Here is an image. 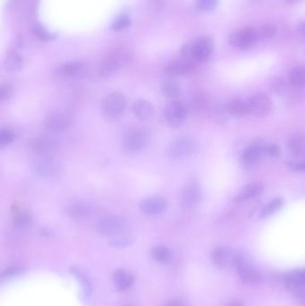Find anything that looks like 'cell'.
I'll return each instance as SVG.
<instances>
[{
    "mask_svg": "<svg viewBox=\"0 0 305 306\" xmlns=\"http://www.w3.org/2000/svg\"><path fill=\"white\" fill-rule=\"evenodd\" d=\"M264 152L268 153L269 155L276 157V156L279 155L280 151H279V148L277 145L271 144V145H264Z\"/></svg>",
    "mask_w": 305,
    "mask_h": 306,
    "instance_id": "cell-42",
    "label": "cell"
},
{
    "mask_svg": "<svg viewBox=\"0 0 305 306\" xmlns=\"http://www.w3.org/2000/svg\"><path fill=\"white\" fill-rule=\"evenodd\" d=\"M130 60V54L123 48L116 49L106 57L100 65V74L103 77H110L123 68Z\"/></svg>",
    "mask_w": 305,
    "mask_h": 306,
    "instance_id": "cell-1",
    "label": "cell"
},
{
    "mask_svg": "<svg viewBox=\"0 0 305 306\" xmlns=\"http://www.w3.org/2000/svg\"><path fill=\"white\" fill-rule=\"evenodd\" d=\"M194 64L188 60H177L173 61L165 69L166 73L169 75H183L193 71Z\"/></svg>",
    "mask_w": 305,
    "mask_h": 306,
    "instance_id": "cell-21",
    "label": "cell"
},
{
    "mask_svg": "<svg viewBox=\"0 0 305 306\" xmlns=\"http://www.w3.org/2000/svg\"><path fill=\"white\" fill-rule=\"evenodd\" d=\"M298 29H299V31H300L302 33H305V22L301 23Z\"/></svg>",
    "mask_w": 305,
    "mask_h": 306,
    "instance_id": "cell-45",
    "label": "cell"
},
{
    "mask_svg": "<svg viewBox=\"0 0 305 306\" xmlns=\"http://www.w3.org/2000/svg\"><path fill=\"white\" fill-rule=\"evenodd\" d=\"M197 150L196 142L191 138L178 137L170 142L166 150L169 160H183L191 158Z\"/></svg>",
    "mask_w": 305,
    "mask_h": 306,
    "instance_id": "cell-2",
    "label": "cell"
},
{
    "mask_svg": "<svg viewBox=\"0 0 305 306\" xmlns=\"http://www.w3.org/2000/svg\"><path fill=\"white\" fill-rule=\"evenodd\" d=\"M115 287L119 291H125L131 288L134 282V277L128 270L119 269L113 275Z\"/></svg>",
    "mask_w": 305,
    "mask_h": 306,
    "instance_id": "cell-19",
    "label": "cell"
},
{
    "mask_svg": "<svg viewBox=\"0 0 305 306\" xmlns=\"http://www.w3.org/2000/svg\"><path fill=\"white\" fill-rule=\"evenodd\" d=\"M282 205L283 200L280 197H277L273 200H271L264 206V208L260 211V219H265V218H268L269 216H271L276 211H278L282 207Z\"/></svg>",
    "mask_w": 305,
    "mask_h": 306,
    "instance_id": "cell-34",
    "label": "cell"
},
{
    "mask_svg": "<svg viewBox=\"0 0 305 306\" xmlns=\"http://www.w3.org/2000/svg\"><path fill=\"white\" fill-rule=\"evenodd\" d=\"M126 107V98L121 92H112L101 102L102 113L108 119H116L122 114Z\"/></svg>",
    "mask_w": 305,
    "mask_h": 306,
    "instance_id": "cell-4",
    "label": "cell"
},
{
    "mask_svg": "<svg viewBox=\"0 0 305 306\" xmlns=\"http://www.w3.org/2000/svg\"><path fill=\"white\" fill-rule=\"evenodd\" d=\"M32 218L30 212L25 210L15 211L13 217V225L14 228L20 231H25L32 227Z\"/></svg>",
    "mask_w": 305,
    "mask_h": 306,
    "instance_id": "cell-24",
    "label": "cell"
},
{
    "mask_svg": "<svg viewBox=\"0 0 305 306\" xmlns=\"http://www.w3.org/2000/svg\"><path fill=\"white\" fill-rule=\"evenodd\" d=\"M163 306H185V304L181 299L175 298V299H171L169 301L166 302Z\"/></svg>",
    "mask_w": 305,
    "mask_h": 306,
    "instance_id": "cell-43",
    "label": "cell"
},
{
    "mask_svg": "<svg viewBox=\"0 0 305 306\" xmlns=\"http://www.w3.org/2000/svg\"><path fill=\"white\" fill-rule=\"evenodd\" d=\"M288 150L293 155L298 158L305 157V134L296 133L289 138L287 142Z\"/></svg>",
    "mask_w": 305,
    "mask_h": 306,
    "instance_id": "cell-22",
    "label": "cell"
},
{
    "mask_svg": "<svg viewBox=\"0 0 305 306\" xmlns=\"http://www.w3.org/2000/svg\"><path fill=\"white\" fill-rule=\"evenodd\" d=\"M263 185L258 182H252V183L246 184L244 188L235 199V201H244L246 200H250L252 198L259 196L261 192H263Z\"/></svg>",
    "mask_w": 305,
    "mask_h": 306,
    "instance_id": "cell-23",
    "label": "cell"
},
{
    "mask_svg": "<svg viewBox=\"0 0 305 306\" xmlns=\"http://www.w3.org/2000/svg\"><path fill=\"white\" fill-rule=\"evenodd\" d=\"M227 110L229 114L234 117H237V118L249 114L248 102L238 100V99L229 102L227 106Z\"/></svg>",
    "mask_w": 305,
    "mask_h": 306,
    "instance_id": "cell-29",
    "label": "cell"
},
{
    "mask_svg": "<svg viewBox=\"0 0 305 306\" xmlns=\"http://www.w3.org/2000/svg\"><path fill=\"white\" fill-rule=\"evenodd\" d=\"M189 110L186 104L179 100H174L166 106L164 119L171 126H178L186 120Z\"/></svg>",
    "mask_w": 305,
    "mask_h": 306,
    "instance_id": "cell-7",
    "label": "cell"
},
{
    "mask_svg": "<svg viewBox=\"0 0 305 306\" xmlns=\"http://www.w3.org/2000/svg\"><path fill=\"white\" fill-rule=\"evenodd\" d=\"M211 260L218 268L222 269L233 260V254L225 247H218L211 252Z\"/></svg>",
    "mask_w": 305,
    "mask_h": 306,
    "instance_id": "cell-25",
    "label": "cell"
},
{
    "mask_svg": "<svg viewBox=\"0 0 305 306\" xmlns=\"http://www.w3.org/2000/svg\"><path fill=\"white\" fill-rule=\"evenodd\" d=\"M150 254L153 260L161 264H168L172 259L171 251L165 245H156L153 247Z\"/></svg>",
    "mask_w": 305,
    "mask_h": 306,
    "instance_id": "cell-30",
    "label": "cell"
},
{
    "mask_svg": "<svg viewBox=\"0 0 305 306\" xmlns=\"http://www.w3.org/2000/svg\"><path fill=\"white\" fill-rule=\"evenodd\" d=\"M86 66L82 62L70 61L57 66L56 74L60 77L73 78L82 76L85 73Z\"/></svg>",
    "mask_w": 305,
    "mask_h": 306,
    "instance_id": "cell-17",
    "label": "cell"
},
{
    "mask_svg": "<svg viewBox=\"0 0 305 306\" xmlns=\"http://www.w3.org/2000/svg\"><path fill=\"white\" fill-rule=\"evenodd\" d=\"M160 89L163 95L169 99L178 100V98L181 95V90L178 82L173 80H166L161 82Z\"/></svg>",
    "mask_w": 305,
    "mask_h": 306,
    "instance_id": "cell-27",
    "label": "cell"
},
{
    "mask_svg": "<svg viewBox=\"0 0 305 306\" xmlns=\"http://www.w3.org/2000/svg\"><path fill=\"white\" fill-rule=\"evenodd\" d=\"M71 273L81 282L82 285V292L85 298H89L91 296V287L90 280L87 278L85 273L82 271V269L77 266H73L71 268Z\"/></svg>",
    "mask_w": 305,
    "mask_h": 306,
    "instance_id": "cell-31",
    "label": "cell"
},
{
    "mask_svg": "<svg viewBox=\"0 0 305 306\" xmlns=\"http://www.w3.org/2000/svg\"><path fill=\"white\" fill-rule=\"evenodd\" d=\"M287 285L293 290H305V270H298L287 278Z\"/></svg>",
    "mask_w": 305,
    "mask_h": 306,
    "instance_id": "cell-32",
    "label": "cell"
},
{
    "mask_svg": "<svg viewBox=\"0 0 305 306\" xmlns=\"http://www.w3.org/2000/svg\"><path fill=\"white\" fill-rule=\"evenodd\" d=\"M32 33L41 41H47L51 40V34L47 32L45 28L40 23H35L32 26Z\"/></svg>",
    "mask_w": 305,
    "mask_h": 306,
    "instance_id": "cell-36",
    "label": "cell"
},
{
    "mask_svg": "<svg viewBox=\"0 0 305 306\" xmlns=\"http://www.w3.org/2000/svg\"><path fill=\"white\" fill-rule=\"evenodd\" d=\"M292 169H295L296 171H305V161L293 165Z\"/></svg>",
    "mask_w": 305,
    "mask_h": 306,
    "instance_id": "cell-44",
    "label": "cell"
},
{
    "mask_svg": "<svg viewBox=\"0 0 305 306\" xmlns=\"http://www.w3.org/2000/svg\"><path fill=\"white\" fill-rule=\"evenodd\" d=\"M289 81L294 86H305V65L293 69L289 75Z\"/></svg>",
    "mask_w": 305,
    "mask_h": 306,
    "instance_id": "cell-33",
    "label": "cell"
},
{
    "mask_svg": "<svg viewBox=\"0 0 305 306\" xmlns=\"http://www.w3.org/2000/svg\"><path fill=\"white\" fill-rule=\"evenodd\" d=\"M275 32H276V30L272 26H269V25L263 26V27L260 28L259 31H257L258 40L259 39H269V38L274 36Z\"/></svg>",
    "mask_w": 305,
    "mask_h": 306,
    "instance_id": "cell-40",
    "label": "cell"
},
{
    "mask_svg": "<svg viewBox=\"0 0 305 306\" xmlns=\"http://www.w3.org/2000/svg\"><path fill=\"white\" fill-rule=\"evenodd\" d=\"M135 241L134 238L130 234L122 233L111 237L110 238L109 244L110 246L117 249H125L127 247H130L133 245V243Z\"/></svg>",
    "mask_w": 305,
    "mask_h": 306,
    "instance_id": "cell-28",
    "label": "cell"
},
{
    "mask_svg": "<svg viewBox=\"0 0 305 306\" xmlns=\"http://www.w3.org/2000/svg\"><path fill=\"white\" fill-rule=\"evenodd\" d=\"M14 131L9 127H3L0 130V145L2 147L8 146L14 142Z\"/></svg>",
    "mask_w": 305,
    "mask_h": 306,
    "instance_id": "cell-35",
    "label": "cell"
},
{
    "mask_svg": "<svg viewBox=\"0 0 305 306\" xmlns=\"http://www.w3.org/2000/svg\"><path fill=\"white\" fill-rule=\"evenodd\" d=\"M33 168L35 172L43 178L54 177L60 171L59 161L50 154L37 155L33 161Z\"/></svg>",
    "mask_w": 305,
    "mask_h": 306,
    "instance_id": "cell-10",
    "label": "cell"
},
{
    "mask_svg": "<svg viewBox=\"0 0 305 306\" xmlns=\"http://www.w3.org/2000/svg\"><path fill=\"white\" fill-rule=\"evenodd\" d=\"M201 188L195 179H190L183 185L180 194V203L183 209L191 210L198 206L201 200Z\"/></svg>",
    "mask_w": 305,
    "mask_h": 306,
    "instance_id": "cell-6",
    "label": "cell"
},
{
    "mask_svg": "<svg viewBox=\"0 0 305 306\" xmlns=\"http://www.w3.org/2000/svg\"><path fill=\"white\" fill-rule=\"evenodd\" d=\"M233 261L235 265L237 266L238 275L240 279L245 283H256L259 281L260 277L259 274L253 270L248 260H246L245 256L241 252H237L233 254Z\"/></svg>",
    "mask_w": 305,
    "mask_h": 306,
    "instance_id": "cell-11",
    "label": "cell"
},
{
    "mask_svg": "<svg viewBox=\"0 0 305 306\" xmlns=\"http://www.w3.org/2000/svg\"><path fill=\"white\" fill-rule=\"evenodd\" d=\"M130 25V18L126 14H120L118 18L116 19L112 25V29L114 31H121L125 27Z\"/></svg>",
    "mask_w": 305,
    "mask_h": 306,
    "instance_id": "cell-37",
    "label": "cell"
},
{
    "mask_svg": "<svg viewBox=\"0 0 305 306\" xmlns=\"http://www.w3.org/2000/svg\"><path fill=\"white\" fill-rule=\"evenodd\" d=\"M197 4L201 9L210 10L214 8L217 0H197Z\"/></svg>",
    "mask_w": 305,
    "mask_h": 306,
    "instance_id": "cell-41",
    "label": "cell"
},
{
    "mask_svg": "<svg viewBox=\"0 0 305 306\" xmlns=\"http://www.w3.org/2000/svg\"><path fill=\"white\" fill-rule=\"evenodd\" d=\"M229 306H244L243 304L240 302H236V303H233L232 305H230Z\"/></svg>",
    "mask_w": 305,
    "mask_h": 306,
    "instance_id": "cell-46",
    "label": "cell"
},
{
    "mask_svg": "<svg viewBox=\"0 0 305 306\" xmlns=\"http://www.w3.org/2000/svg\"><path fill=\"white\" fill-rule=\"evenodd\" d=\"M60 148V142L50 137H37L28 143V149L37 155L50 154Z\"/></svg>",
    "mask_w": 305,
    "mask_h": 306,
    "instance_id": "cell-15",
    "label": "cell"
},
{
    "mask_svg": "<svg viewBox=\"0 0 305 306\" xmlns=\"http://www.w3.org/2000/svg\"><path fill=\"white\" fill-rule=\"evenodd\" d=\"M23 270H24L21 267H10L2 272L1 278H2V279H11V278H14V277H16L21 273H23Z\"/></svg>",
    "mask_w": 305,
    "mask_h": 306,
    "instance_id": "cell-38",
    "label": "cell"
},
{
    "mask_svg": "<svg viewBox=\"0 0 305 306\" xmlns=\"http://www.w3.org/2000/svg\"><path fill=\"white\" fill-rule=\"evenodd\" d=\"M65 209L66 213L74 220H87L97 212V208L94 204L82 199L71 200Z\"/></svg>",
    "mask_w": 305,
    "mask_h": 306,
    "instance_id": "cell-9",
    "label": "cell"
},
{
    "mask_svg": "<svg viewBox=\"0 0 305 306\" xmlns=\"http://www.w3.org/2000/svg\"><path fill=\"white\" fill-rule=\"evenodd\" d=\"M150 142V134L141 128H132L123 136V146L130 152H136L144 149Z\"/></svg>",
    "mask_w": 305,
    "mask_h": 306,
    "instance_id": "cell-3",
    "label": "cell"
},
{
    "mask_svg": "<svg viewBox=\"0 0 305 306\" xmlns=\"http://www.w3.org/2000/svg\"><path fill=\"white\" fill-rule=\"evenodd\" d=\"M264 152V145L254 144L248 147L243 153L242 161L245 167L250 168L257 164L260 160V156Z\"/></svg>",
    "mask_w": 305,
    "mask_h": 306,
    "instance_id": "cell-20",
    "label": "cell"
},
{
    "mask_svg": "<svg viewBox=\"0 0 305 306\" xmlns=\"http://www.w3.org/2000/svg\"><path fill=\"white\" fill-rule=\"evenodd\" d=\"M249 114L255 117H265L272 109V101L265 93H257L248 100Z\"/></svg>",
    "mask_w": 305,
    "mask_h": 306,
    "instance_id": "cell-12",
    "label": "cell"
},
{
    "mask_svg": "<svg viewBox=\"0 0 305 306\" xmlns=\"http://www.w3.org/2000/svg\"><path fill=\"white\" fill-rule=\"evenodd\" d=\"M98 230L100 233L114 237L119 234L125 233L128 228V223L123 217L120 216H107L98 222Z\"/></svg>",
    "mask_w": 305,
    "mask_h": 306,
    "instance_id": "cell-8",
    "label": "cell"
},
{
    "mask_svg": "<svg viewBox=\"0 0 305 306\" xmlns=\"http://www.w3.org/2000/svg\"><path fill=\"white\" fill-rule=\"evenodd\" d=\"M23 58L15 51H9L5 57V67L7 72L15 73L23 67Z\"/></svg>",
    "mask_w": 305,
    "mask_h": 306,
    "instance_id": "cell-26",
    "label": "cell"
},
{
    "mask_svg": "<svg viewBox=\"0 0 305 306\" xmlns=\"http://www.w3.org/2000/svg\"><path fill=\"white\" fill-rule=\"evenodd\" d=\"M44 123L46 128L51 132L64 133L72 127L73 118L66 111L56 110L46 116Z\"/></svg>",
    "mask_w": 305,
    "mask_h": 306,
    "instance_id": "cell-5",
    "label": "cell"
},
{
    "mask_svg": "<svg viewBox=\"0 0 305 306\" xmlns=\"http://www.w3.org/2000/svg\"><path fill=\"white\" fill-rule=\"evenodd\" d=\"M289 3H293V2H296L297 0H287Z\"/></svg>",
    "mask_w": 305,
    "mask_h": 306,
    "instance_id": "cell-47",
    "label": "cell"
},
{
    "mask_svg": "<svg viewBox=\"0 0 305 306\" xmlns=\"http://www.w3.org/2000/svg\"><path fill=\"white\" fill-rule=\"evenodd\" d=\"M258 40L257 30L252 28H245L235 32L230 37V42L240 50H247L252 46Z\"/></svg>",
    "mask_w": 305,
    "mask_h": 306,
    "instance_id": "cell-14",
    "label": "cell"
},
{
    "mask_svg": "<svg viewBox=\"0 0 305 306\" xmlns=\"http://www.w3.org/2000/svg\"><path fill=\"white\" fill-rule=\"evenodd\" d=\"M13 95V88L9 84L3 83L0 86V101L1 102L9 100Z\"/></svg>",
    "mask_w": 305,
    "mask_h": 306,
    "instance_id": "cell-39",
    "label": "cell"
},
{
    "mask_svg": "<svg viewBox=\"0 0 305 306\" xmlns=\"http://www.w3.org/2000/svg\"><path fill=\"white\" fill-rule=\"evenodd\" d=\"M132 111L137 119L143 121L152 117L154 113V107L150 101L144 99H139L133 102Z\"/></svg>",
    "mask_w": 305,
    "mask_h": 306,
    "instance_id": "cell-18",
    "label": "cell"
},
{
    "mask_svg": "<svg viewBox=\"0 0 305 306\" xmlns=\"http://www.w3.org/2000/svg\"><path fill=\"white\" fill-rule=\"evenodd\" d=\"M212 51V41L208 37H201L194 41L189 51L191 59L197 62H204Z\"/></svg>",
    "mask_w": 305,
    "mask_h": 306,
    "instance_id": "cell-16",
    "label": "cell"
},
{
    "mask_svg": "<svg viewBox=\"0 0 305 306\" xmlns=\"http://www.w3.org/2000/svg\"><path fill=\"white\" fill-rule=\"evenodd\" d=\"M168 206L169 202L163 197H147L140 201L139 209L144 214L155 216L165 212Z\"/></svg>",
    "mask_w": 305,
    "mask_h": 306,
    "instance_id": "cell-13",
    "label": "cell"
}]
</instances>
